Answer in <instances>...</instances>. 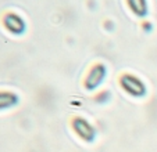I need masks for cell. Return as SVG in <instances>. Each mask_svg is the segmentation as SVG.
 <instances>
[{
    "mask_svg": "<svg viewBox=\"0 0 157 152\" xmlns=\"http://www.w3.org/2000/svg\"><path fill=\"white\" fill-rule=\"evenodd\" d=\"M2 24H3L4 29L7 32L13 33V35H22L27 29V24H25L24 18L21 17L20 14L14 11H9L3 15L2 18Z\"/></svg>",
    "mask_w": 157,
    "mask_h": 152,
    "instance_id": "2",
    "label": "cell"
},
{
    "mask_svg": "<svg viewBox=\"0 0 157 152\" xmlns=\"http://www.w3.org/2000/svg\"><path fill=\"white\" fill-rule=\"evenodd\" d=\"M72 130L74 133L81 138L82 141H86V143H90V141L95 140L96 137V130L93 129V126L85 119V118H74L71 122Z\"/></svg>",
    "mask_w": 157,
    "mask_h": 152,
    "instance_id": "3",
    "label": "cell"
},
{
    "mask_svg": "<svg viewBox=\"0 0 157 152\" xmlns=\"http://www.w3.org/2000/svg\"><path fill=\"white\" fill-rule=\"evenodd\" d=\"M20 103V98L15 93L7 90H0V111L10 109Z\"/></svg>",
    "mask_w": 157,
    "mask_h": 152,
    "instance_id": "5",
    "label": "cell"
},
{
    "mask_svg": "<svg viewBox=\"0 0 157 152\" xmlns=\"http://www.w3.org/2000/svg\"><path fill=\"white\" fill-rule=\"evenodd\" d=\"M120 85L125 93L132 97L139 98V97L146 96V85L142 79H139L138 76L132 75V73H124L120 78Z\"/></svg>",
    "mask_w": 157,
    "mask_h": 152,
    "instance_id": "1",
    "label": "cell"
},
{
    "mask_svg": "<svg viewBox=\"0 0 157 152\" xmlns=\"http://www.w3.org/2000/svg\"><path fill=\"white\" fill-rule=\"evenodd\" d=\"M107 75V68L104 64H95L89 69L88 75L85 78V89L89 91L96 90L103 83L104 78Z\"/></svg>",
    "mask_w": 157,
    "mask_h": 152,
    "instance_id": "4",
    "label": "cell"
},
{
    "mask_svg": "<svg viewBox=\"0 0 157 152\" xmlns=\"http://www.w3.org/2000/svg\"><path fill=\"white\" fill-rule=\"evenodd\" d=\"M131 13L138 18H145L147 15V0H127Z\"/></svg>",
    "mask_w": 157,
    "mask_h": 152,
    "instance_id": "6",
    "label": "cell"
}]
</instances>
